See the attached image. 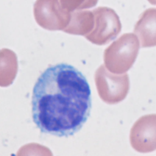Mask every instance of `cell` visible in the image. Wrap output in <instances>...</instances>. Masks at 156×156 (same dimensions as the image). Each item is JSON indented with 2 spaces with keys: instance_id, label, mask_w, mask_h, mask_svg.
Instances as JSON below:
<instances>
[{
  "instance_id": "1",
  "label": "cell",
  "mask_w": 156,
  "mask_h": 156,
  "mask_svg": "<svg viewBox=\"0 0 156 156\" xmlns=\"http://www.w3.org/2000/svg\"><path fill=\"white\" fill-rule=\"evenodd\" d=\"M31 104L33 121L41 132L68 137L81 129L90 115V87L73 65H52L37 80Z\"/></svg>"
},
{
  "instance_id": "2",
  "label": "cell",
  "mask_w": 156,
  "mask_h": 156,
  "mask_svg": "<svg viewBox=\"0 0 156 156\" xmlns=\"http://www.w3.org/2000/svg\"><path fill=\"white\" fill-rule=\"evenodd\" d=\"M139 49L138 37L132 33L124 34L105 49V64L113 73H125L134 63Z\"/></svg>"
},
{
  "instance_id": "3",
  "label": "cell",
  "mask_w": 156,
  "mask_h": 156,
  "mask_svg": "<svg viewBox=\"0 0 156 156\" xmlns=\"http://www.w3.org/2000/svg\"><path fill=\"white\" fill-rule=\"evenodd\" d=\"M96 82L101 98L110 104H115L123 101L129 90L130 82L127 74H112L108 73L103 66L96 74Z\"/></svg>"
},
{
  "instance_id": "4",
  "label": "cell",
  "mask_w": 156,
  "mask_h": 156,
  "mask_svg": "<svg viewBox=\"0 0 156 156\" xmlns=\"http://www.w3.org/2000/svg\"><path fill=\"white\" fill-rule=\"evenodd\" d=\"M96 16V25L93 34L88 38L98 44H105L119 34L121 23L117 13L112 9L100 7L93 10Z\"/></svg>"
},
{
  "instance_id": "5",
  "label": "cell",
  "mask_w": 156,
  "mask_h": 156,
  "mask_svg": "<svg viewBox=\"0 0 156 156\" xmlns=\"http://www.w3.org/2000/svg\"><path fill=\"white\" fill-rule=\"evenodd\" d=\"M132 147L137 152L147 153L156 150V114L140 117L130 133Z\"/></svg>"
},
{
  "instance_id": "6",
  "label": "cell",
  "mask_w": 156,
  "mask_h": 156,
  "mask_svg": "<svg viewBox=\"0 0 156 156\" xmlns=\"http://www.w3.org/2000/svg\"><path fill=\"white\" fill-rule=\"evenodd\" d=\"M134 33L143 48L156 46V8L146 10L136 22Z\"/></svg>"
},
{
  "instance_id": "7",
  "label": "cell",
  "mask_w": 156,
  "mask_h": 156,
  "mask_svg": "<svg viewBox=\"0 0 156 156\" xmlns=\"http://www.w3.org/2000/svg\"><path fill=\"white\" fill-rule=\"evenodd\" d=\"M98 0H60L62 5L64 6L77 7L78 9L90 8L96 5Z\"/></svg>"
},
{
  "instance_id": "8",
  "label": "cell",
  "mask_w": 156,
  "mask_h": 156,
  "mask_svg": "<svg viewBox=\"0 0 156 156\" xmlns=\"http://www.w3.org/2000/svg\"><path fill=\"white\" fill-rule=\"evenodd\" d=\"M151 4L153 5H156V0H147Z\"/></svg>"
}]
</instances>
